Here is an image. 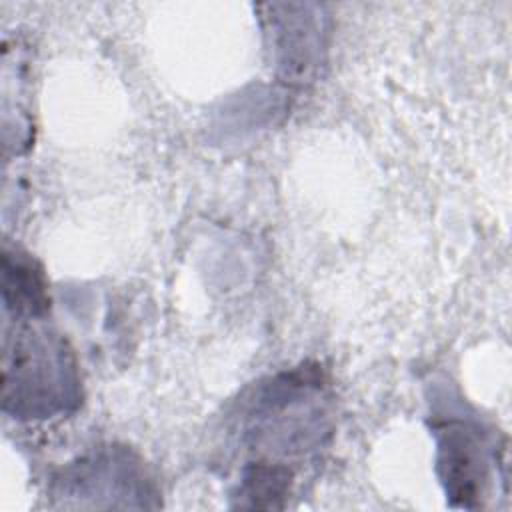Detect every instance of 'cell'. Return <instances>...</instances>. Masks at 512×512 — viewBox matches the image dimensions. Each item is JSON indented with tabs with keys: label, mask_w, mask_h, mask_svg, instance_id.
<instances>
[{
	"label": "cell",
	"mask_w": 512,
	"mask_h": 512,
	"mask_svg": "<svg viewBox=\"0 0 512 512\" xmlns=\"http://www.w3.org/2000/svg\"><path fill=\"white\" fill-rule=\"evenodd\" d=\"M4 302L16 312L38 314L46 310V288L38 268L28 260H10L4 256Z\"/></svg>",
	"instance_id": "obj_2"
},
{
	"label": "cell",
	"mask_w": 512,
	"mask_h": 512,
	"mask_svg": "<svg viewBox=\"0 0 512 512\" xmlns=\"http://www.w3.org/2000/svg\"><path fill=\"white\" fill-rule=\"evenodd\" d=\"M438 464L448 494L462 506H472L486 482V460L474 436L450 426L440 440Z\"/></svg>",
	"instance_id": "obj_1"
}]
</instances>
